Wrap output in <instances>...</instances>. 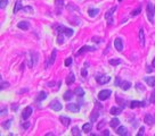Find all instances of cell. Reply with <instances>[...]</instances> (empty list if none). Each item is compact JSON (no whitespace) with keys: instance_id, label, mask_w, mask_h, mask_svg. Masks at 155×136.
<instances>
[{"instance_id":"6da1fadb","label":"cell","mask_w":155,"mask_h":136,"mask_svg":"<svg viewBox=\"0 0 155 136\" xmlns=\"http://www.w3.org/2000/svg\"><path fill=\"white\" fill-rule=\"evenodd\" d=\"M154 13H155V7L154 5L148 4L147 5V17L150 23H154Z\"/></svg>"},{"instance_id":"7a4b0ae2","label":"cell","mask_w":155,"mask_h":136,"mask_svg":"<svg viewBox=\"0 0 155 136\" xmlns=\"http://www.w3.org/2000/svg\"><path fill=\"white\" fill-rule=\"evenodd\" d=\"M116 10V6H114V7H112L111 9H109L108 11H107L106 14H105V19L107 20V23H108V25H112L113 24V18H112V16H113V13Z\"/></svg>"},{"instance_id":"3957f363","label":"cell","mask_w":155,"mask_h":136,"mask_svg":"<svg viewBox=\"0 0 155 136\" xmlns=\"http://www.w3.org/2000/svg\"><path fill=\"white\" fill-rule=\"evenodd\" d=\"M111 94H112V92L109 90H103L98 93V99H99L100 101H104V100L108 99V97L111 96Z\"/></svg>"},{"instance_id":"277c9868","label":"cell","mask_w":155,"mask_h":136,"mask_svg":"<svg viewBox=\"0 0 155 136\" xmlns=\"http://www.w3.org/2000/svg\"><path fill=\"white\" fill-rule=\"evenodd\" d=\"M50 108L52 109L54 111H59L62 110V108H63V106H62V103L58 101V100H52L51 102H50Z\"/></svg>"},{"instance_id":"5b68a950","label":"cell","mask_w":155,"mask_h":136,"mask_svg":"<svg viewBox=\"0 0 155 136\" xmlns=\"http://www.w3.org/2000/svg\"><path fill=\"white\" fill-rule=\"evenodd\" d=\"M96 81L98 82L99 84H106V83H108L109 81H111V77L109 76H107V75H102V76H97L96 77Z\"/></svg>"},{"instance_id":"8992f818","label":"cell","mask_w":155,"mask_h":136,"mask_svg":"<svg viewBox=\"0 0 155 136\" xmlns=\"http://www.w3.org/2000/svg\"><path fill=\"white\" fill-rule=\"evenodd\" d=\"M66 109L68 111H71V112H78L80 110V106L78 103H68L66 106Z\"/></svg>"},{"instance_id":"52a82bcc","label":"cell","mask_w":155,"mask_h":136,"mask_svg":"<svg viewBox=\"0 0 155 136\" xmlns=\"http://www.w3.org/2000/svg\"><path fill=\"white\" fill-rule=\"evenodd\" d=\"M87 51H95V48L89 47V45H84V47H82L81 49L76 52V56H81V54H83L84 52H87Z\"/></svg>"},{"instance_id":"ba28073f","label":"cell","mask_w":155,"mask_h":136,"mask_svg":"<svg viewBox=\"0 0 155 136\" xmlns=\"http://www.w3.org/2000/svg\"><path fill=\"white\" fill-rule=\"evenodd\" d=\"M32 111H33V109H32L31 107H26V108L23 110V113H22L23 119H29L30 116L32 115Z\"/></svg>"},{"instance_id":"9c48e42d","label":"cell","mask_w":155,"mask_h":136,"mask_svg":"<svg viewBox=\"0 0 155 136\" xmlns=\"http://www.w3.org/2000/svg\"><path fill=\"white\" fill-rule=\"evenodd\" d=\"M114 47H115V49L118 50V51H122L123 50V41L121 40V39H115L114 40Z\"/></svg>"},{"instance_id":"30bf717a","label":"cell","mask_w":155,"mask_h":136,"mask_svg":"<svg viewBox=\"0 0 155 136\" xmlns=\"http://www.w3.org/2000/svg\"><path fill=\"white\" fill-rule=\"evenodd\" d=\"M144 121H145L147 125H153L155 122V120H154V117H153L152 115L147 113V115L145 116V118H144Z\"/></svg>"},{"instance_id":"8fae6325","label":"cell","mask_w":155,"mask_h":136,"mask_svg":"<svg viewBox=\"0 0 155 136\" xmlns=\"http://www.w3.org/2000/svg\"><path fill=\"white\" fill-rule=\"evenodd\" d=\"M17 26H18V28L26 31V29L30 28V23H29V22H25V20H23V22H20V23H18Z\"/></svg>"},{"instance_id":"7c38bea8","label":"cell","mask_w":155,"mask_h":136,"mask_svg":"<svg viewBox=\"0 0 155 136\" xmlns=\"http://www.w3.org/2000/svg\"><path fill=\"white\" fill-rule=\"evenodd\" d=\"M59 120H61V122L65 127H67L68 125L71 124V119L68 117H65V116H59Z\"/></svg>"},{"instance_id":"4fadbf2b","label":"cell","mask_w":155,"mask_h":136,"mask_svg":"<svg viewBox=\"0 0 155 136\" xmlns=\"http://www.w3.org/2000/svg\"><path fill=\"white\" fill-rule=\"evenodd\" d=\"M145 102H141V101H132L131 103H130V108L133 109V108H137V107H145Z\"/></svg>"},{"instance_id":"5bb4252c","label":"cell","mask_w":155,"mask_h":136,"mask_svg":"<svg viewBox=\"0 0 155 136\" xmlns=\"http://www.w3.org/2000/svg\"><path fill=\"white\" fill-rule=\"evenodd\" d=\"M74 81H75L74 74H73V73H70V74H68V76L66 77V84H67V85H71V84L74 83Z\"/></svg>"},{"instance_id":"9a60e30c","label":"cell","mask_w":155,"mask_h":136,"mask_svg":"<svg viewBox=\"0 0 155 136\" xmlns=\"http://www.w3.org/2000/svg\"><path fill=\"white\" fill-rule=\"evenodd\" d=\"M98 13H99V9H97V8H90L88 10V14L90 17H96L98 15Z\"/></svg>"},{"instance_id":"2e32d148","label":"cell","mask_w":155,"mask_h":136,"mask_svg":"<svg viewBox=\"0 0 155 136\" xmlns=\"http://www.w3.org/2000/svg\"><path fill=\"white\" fill-rule=\"evenodd\" d=\"M121 88L122 90H124V91H127V90H129L130 88V86H131V83L130 82H127V81H123V82H121Z\"/></svg>"},{"instance_id":"e0dca14e","label":"cell","mask_w":155,"mask_h":136,"mask_svg":"<svg viewBox=\"0 0 155 136\" xmlns=\"http://www.w3.org/2000/svg\"><path fill=\"white\" fill-rule=\"evenodd\" d=\"M144 79L149 86H155V77H145Z\"/></svg>"},{"instance_id":"ac0fdd59","label":"cell","mask_w":155,"mask_h":136,"mask_svg":"<svg viewBox=\"0 0 155 136\" xmlns=\"http://www.w3.org/2000/svg\"><path fill=\"white\" fill-rule=\"evenodd\" d=\"M91 128H92V124L91 122H87V124H84L82 126V129H83L84 133H89L91 130Z\"/></svg>"},{"instance_id":"d6986e66","label":"cell","mask_w":155,"mask_h":136,"mask_svg":"<svg viewBox=\"0 0 155 136\" xmlns=\"http://www.w3.org/2000/svg\"><path fill=\"white\" fill-rule=\"evenodd\" d=\"M109 112L112 113V115H120L121 112H122V108H118V107H113V108H111V111Z\"/></svg>"},{"instance_id":"ffe728a7","label":"cell","mask_w":155,"mask_h":136,"mask_svg":"<svg viewBox=\"0 0 155 136\" xmlns=\"http://www.w3.org/2000/svg\"><path fill=\"white\" fill-rule=\"evenodd\" d=\"M139 41H140L141 47H144V45H145V34H144L143 29H140V31H139Z\"/></svg>"},{"instance_id":"44dd1931","label":"cell","mask_w":155,"mask_h":136,"mask_svg":"<svg viewBox=\"0 0 155 136\" xmlns=\"http://www.w3.org/2000/svg\"><path fill=\"white\" fill-rule=\"evenodd\" d=\"M22 8H23L22 1H21V0H17V1H16V5H15V8H14V14H16L17 11H20Z\"/></svg>"},{"instance_id":"7402d4cb","label":"cell","mask_w":155,"mask_h":136,"mask_svg":"<svg viewBox=\"0 0 155 136\" xmlns=\"http://www.w3.org/2000/svg\"><path fill=\"white\" fill-rule=\"evenodd\" d=\"M119 124H120V120H119L118 118H114V119H112L111 122H109V125H111L112 128H116V127L119 126Z\"/></svg>"},{"instance_id":"603a6c76","label":"cell","mask_w":155,"mask_h":136,"mask_svg":"<svg viewBox=\"0 0 155 136\" xmlns=\"http://www.w3.org/2000/svg\"><path fill=\"white\" fill-rule=\"evenodd\" d=\"M56 54H57V51H56V49H54V50H52V52H51V57H50L49 61H48V62H49L50 65H52V63L55 62V59H56Z\"/></svg>"},{"instance_id":"cb8c5ba5","label":"cell","mask_w":155,"mask_h":136,"mask_svg":"<svg viewBox=\"0 0 155 136\" xmlns=\"http://www.w3.org/2000/svg\"><path fill=\"white\" fill-rule=\"evenodd\" d=\"M72 96H73V92L72 91H67V92H65L64 93V100L65 101H68V100H71L72 99Z\"/></svg>"},{"instance_id":"d4e9b609","label":"cell","mask_w":155,"mask_h":136,"mask_svg":"<svg viewBox=\"0 0 155 136\" xmlns=\"http://www.w3.org/2000/svg\"><path fill=\"white\" fill-rule=\"evenodd\" d=\"M116 133L119 134V135H127V128L125 127H123V126H121V127H119L118 128V130H116Z\"/></svg>"},{"instance_id":"484cf974","label":"cell","mask_w":155,"mask_h":136,"mask_svg":"<svg viewBox=\"0 0 155 136\" xmlns=\"http://www.w3.org/2000/svg\"><path fill=\"white\" fill-rule=\"evenodd\" d=\"M98 116H99V112H98L97 110L92 111V113H91V116H90V120L91 121H96L97 118H98Z\"/></svg>"},{"instance_id":"4316f807","label":"cell","mask_w":155,"mask_h":136,"mask_svg":"<svg viewBox=\"0 0 155 136\" xmlns=\"http://www.w3.org/2000/svg\"><path fill=\"white\" fill-rule=\"evenodd\" d=\"M75 94H76L78 96H80V97L83 96V95H84L83 88H82V87H76V88H75Z\"/></svg>"},{"instance_id":"83f0119b","label":"cell","mask_w":155,"mask_h":136,"mask_svg":"<svg viewBox=\"0 0 155 136\" xmlns=\"http://www.w3.org/2000/svg\"><path fill=\"white\" fill-rule=\"evenodd\" d=\"M45 99H47V93H46L45 91H41L38 95V100L39 101H42V100H45Z\"/></svg>"},{"instance_id":"f1b7e54d","label":"cell","mask_w":155,"mask_h":136,"mask_svg":"<svg viewBox=\"0 0 155 136\" xmlns=\"http://www.w3.org/2000/svg\"><path fill=\"white\" fill-rule=\"evenodd\" d=\"M71 131H72V135H78V136H79L80 135V134H81V133H80V129H79V127H78V126H74V127H73V128H72V130H71Z\"/></svg>"},{"instance_id":"f546056e","label":"cell","mask_w":155,"mask_h":136,"mask_svg":"<svg viewBox=\"0 0 155 136\" xmlns=\"http://www.w3.org/2000/svg\"><path fill=\"white\" fill-rule=\"evenodd\" d=\"M64 33H65V35H66V36H68V38H71V36H72L73 34H74V31H73L72 28H66Z\"/></svg>"},{"instance_id":"4dcf8cb0","label":"cell","mask_w":155,"mask_h":136,"mask_svg":"<svg viewBox=\"0 0 155 136\" xmlns=\"http://www.w3.org/2000/svg\"><path fill=\"white\" fill-rule=\"evenodd\" d=\"M66 27L63 26V25H59V26H57V33L58 34H63L64 32H65Z\"/></svg>"},{"instance_id":"1f68e13d","label":"cell","mask_w":155,"mask_h":136,"mask_svg":"<svg viewBox=\"0 0 155 136\" xmlns=\"http://www.w3.org/2000/svg\"><path fill=\"white\" fill-rule=\"evenodd\" d=\"M109 63H111L112 66H116V65H119V63H121V60L120 59H111V60H109Z\"/></svg>"},{"instance_id":"d6a6232c","label":"cell","mask_w":155,"mask_h":136,"mask_svg":"<svg viewBox=\"0 0 155 136\" xmlns=\"http://www.w3.org/2000/svg\"><path fill=\"white\" fill-rule=\"evenodd\" d=\"M10 125H11V120L9 119V120H7V121H5L4 124H2V127H4L5 129H9V127H10Z\"/></svg>"},{"instance_id":"836d02e7","label":"cell","mask_w":155,"mask_h":136,"mask_svg":"<svg viewBox=\"0 0 155 136\" xmlns=\"http://www.w3.org/2000/svg\"><path fill=\"white\" fill-rule=\"evenodd\" d=\"M7 5H8V0H1V1H0V8L4 9Z\"/></svg>"},{"instance_id":"e575fe53","label":"cell","mask_w":155,"mask_h":136,"mask_svg":"<svg viewBox=\"0 0 155 136\" xmlns=\"http://www.w3.org/2000/svg\"><path fill=\"white\" fill-rule=\"evenodd\" d=\"M57 43H58V44H63L64 43V38L62 34H59L58 38H57Z\"/></svg>"},{"instance_id":"d590c367","label":"cell","mask_w":155,"mask_h":136,"mask_svg":"<svg viewBox=\"0 0 155 136\" xmlns=\"http://www.w3.org/2000/svg\"><path fill=\"white\" fill-rule=\"evenodd\" d=\"M105 124H106V122H105V120H102V121H100L99 124L97 125V129H98V130H100V129H102L103 127H104V125H105Z\"/></svg>"},{"instance_id":"8d00e7d4","label":"cell","mask_w":155,"mask_h":136,"mask_svg":"<svg viewBox=\"0 0 155 136\" xmlns=\"http://www.w3.org/2000/svg\"><path fill=\"white\" fill-rule=\"evenodd\" d=\"M140 10H141V8H140V7H138V8H137L136 10H133V11H132V13H131V15H132V16H137V15H139V13H140Z\"/></svg>"},{"instance_id":"74e56055","label":"cell","mask_w":155,"mask_h":136,"mask_svg":"<svg viewBox=\"0 0 155 136\" xmlns=\"http://www.w3.org/2000/svg\"><path fill=\"white\" fill-rule=\"evenodd\" d=\"M149 101L152 102V103H155V90L153 91L152 95H150V99H149Z\"/></svg>"},{"instance_id":"f35d334b","label":"cell","mask_w":155,"mask_h":136,"mask_svg":"<svg viewBox=\"0 0 155 136\" xmlns=\"http://www.w3.org/2000/svg\"><path fill=\"white\" fill-rule=\"evenodd\" d=\"M55 5H56V6L62 7L64 5V1H63V0H55Z\"/></svg>"},{"instance_id":"ab89813d","label":"cell","mask_w":155,"mask_h":136,"mask_svg":"<svg viewBox=\"0 0 155 136\" xmlns=\"http://www.w3.org/2000/svg\"><path fill=\"white\" fill-rule=\"evenodd\" d=\"M81 75H82L83 77H87V75H88V70H87V68H82Z\"/></svg>"},{"instance_id":"60d3db41","label":"cell","mask_w":155,"mask_h":136,"mask_svg":"<svg viewBox=\"0 0 155 136\" xmlns=\"http://www.w3.org/2000/svg\"><path fill=\"white\" fill-rule=\"evenodd\" d=\"M72 63V58H67L65 60V66H70Z\"/></svg>"},{"instance_id":"b9f144b4","label":"cell","mask_w":155,"mask_h":136,"mask_svg":"<svg viewBox=\"0 0 155 136\" xmlns=\"http://www.w3.org/2000/svg\"><path fill=\"white\" fill-rule=\"evenodd\" d=\"M115 85L116 86H120L121 85V79H120V77H116V79H115Z\"/></svg>"},{"instance_id":"7bdbcfd3","label":"cell","mask_w":155,"mask_h":136,"mask_svg":"<svg viewBox=\"0 0 155 136\" xmlns=\"http://www.w3.org/2000/svg\"><path fill=\"white\" fill-rule=\"evenodd\" d=\"M23 10L24 11H33V9H32V7H25V8H23Z\"/></svg>"},{"instance_id":"ee69618b","label":"cell","mask_w":155,"mask_h":136,"mask_svg":"<svg viewBox=\"0 0 155 136\" xmlns=\"http://www.w3.org/2000/svg\"><path fill=\"white\" fill-rule=\"evenodd\" d=\"M144 130H145V128H144V127H141L140 130H139V133H138V135H139V136H140V135H144Z\"/></svg>"},{"instance_id":"f6af8a7d","label":"cell","mask_w":155,"mask_h":136,"mask_svg":"<svg viewBox=\"0 0 155 136\" xmlns=\"http://www.w3.org/2000/svg\"><path fill=\"white\" fill-rule=\"evenodd\" d=\"M1 85H2V86H1V88H4V87H7V86H8V83H5V84H4V82L1 81Z\"/></svg>"},{"instance_id":"bcb514c9","label":"cell","mask_w":155,"mask_h":136,"mask_svg":"<svg viewBox=\"0 0 155 136\" xmlns=\"http://www.w3.org/2000/svg\"><path fill=\"white\" fill-rule=\"evenodd\" d=\"M6 112H7V109H5V110H4V109H2V110H1V116L6 115Z\"/></svg>"},{"instance_id":"7dc6e473","label":"cell","mask_w":155,"mask_h":136,"mask_svg":"<svg viewBox=\"0 0 155 136\" xmlns=\"http://www.w3.org/2000/svg\"><path fill=\"white\" fill-rule=\"evenodd\" d=\"M29 126H30V122H29V121H26V122L24 124V128H27Z\"/></svg>"},{"instance_id":"c3c4849f","label":"cell","mask_w":155,"mask_h":136,"mask_svg":"<svg viewBox=\"0 0 155 136\" xmlns=\"http://www.w3.org/2000/svg\"><path fill=\"white\" fill-rule=\"evenodd\" d=\"M103 134H104V135H106V136H108V135H109V131L105 129V130H104V133H103Z\"/></svg>"},{"instance_id":"681fc988","label":"cell","mask_w":155,"mask_h":136,"mask_svg":"<svg viewBox=\"0 0 155 136\" xmlns=\"http://www.w3.org/2000/svg\"><path fill=\"white\" fill-rule=\"evenodd\" d=\"M92 40H93V42H100V41H99V39H98V38H97V39H96V38H93Z\"/></svg>"},{"instance_id":"f907efd6","label":"cell","mask_w":155,"mask_h":136,"mask_svg":"<svg viewBox=\"0 0 155 136\" xmlns=\"http://www.w3.org/2000/svg\"><path fill=\"white\" fill-rule=\"evenodd\" d=\"M11 108H13V110H15V109H17V106H14V104H13V107H11Z\"/></svg>"},{"instance_id":"816d5d0a","label":"cell","mask_w":155,"mask_h":136,"mask_svg":"<svg viewBox=\"0 0 155 136\" xmlns=\"http://www.w3.org/2000/svg\"><path fill=\"white\" fill-rule=\"evenodd\" d=\"M153 67H155V58H154V60H153Z\"/></svg>"},{"instance_id":"f5cc1de1","label":"cell","mask_w":155,"mask_h":136,"mask_svg":"<svg viewBox=\"0 0 155 136\" xmlns=\"http://www.w3.org/2000/svg\"><path fill=\"white\" fill-rule=\"evenodd\" d=\"M119 1H122V0H119Z\"/></svg>"}]
</instances>
